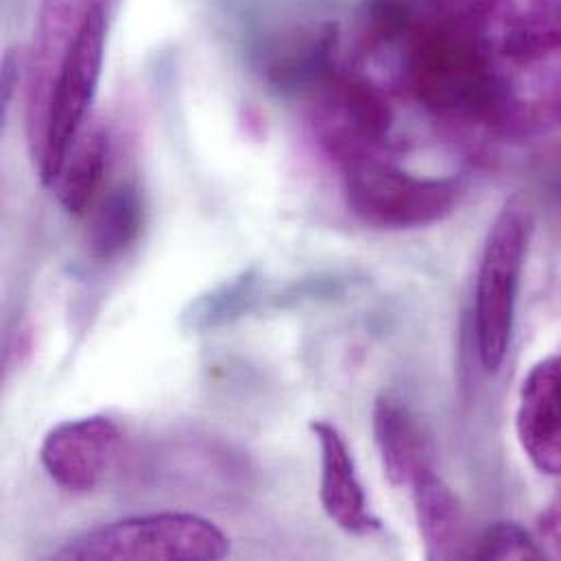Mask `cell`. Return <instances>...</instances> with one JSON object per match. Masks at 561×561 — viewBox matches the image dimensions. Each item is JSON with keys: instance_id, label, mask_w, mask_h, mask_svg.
Wrapping results in <instances>:
<instances>
[{"instance_id": "obj_1", "label": "cell", "mask_w": 561, "mask_h": 561, "mask_svg": "<svg viewBox=\"0 0 561 561\" xmlns=\"http://www.w3.org/2000/svg\"><path fill=\"white\" fill-rule=\"evenodd\" d=\"M501 64L479 35L437 15L413 28L404 75L435 116L505 134L527 131L516 81Z\"/></svg>"}, {"instance_id": "obj_2", "label": "cell", "mask_w": 561, "mask_h": 561, "mask_svg": "<svg viewBox=\"0 0 561 561\" xmlns=\"http://www.w3.org/2000/svg\"><path fill=\"white\" fill-rule=\"evenodd\" d=\"M534 234L529 206L514 197L492 224L474 290V336L485 371L501 369L514 332L520 280Z\"/></svg>"}, {"instance_id": "obj_3", "label": "cell", "mask_w": 561, "mask_h": 561, "mask_svg": "<svg viewBox=\"0 0 561 561\" xmlns=\"http://www.w3.org/2000/svg\"><path fill=\"white\" fill-rule=\"evenodd\" d=\"M350 210L378 230H415L446 219L461 197L455 178H417L378 151L339 162Z\"/></svg>"}, {"instance_id": "obj_4", "label": "cell", "mask_w": 561, "mask_h": 561, "mask_svg": "<svg viewBox=\"0 0 561 561\" xmlns=\"http://www.w3.org/2000/svg\"><path fill=\"white\" fill-rule=\"evenodd\" d=\"M230 538L197 514L164 512L131 516L92 529L53 558L61 561H221Z\"/></svg>"}, {"instance_id": "obj_5", "label": "cell", "mask_w": 561, "mask_h": 561, "mask_svg": "<svg viewBox=\"0 0 561 561\" xmlns=\"http://www.w3.org/2000/svg\"><path fill=\"white\" fill-rule=\"evenodd\" d=\"M107 13L103 0H90L55 79L42 151L35 160L39 182L53 186L61 167L88 125L105 61Z\"/></svg>"}, {"instance_id": "obj_6", "label": "cell", "mask_w": 561, "mask_h": 561, "mask_svg": "<svg viewBox=\"0 0 561 561\" xmlns=\"http://www.w3.org/2000/svg\"><path fill=\"white\" fill-rule=\"evenodd\" d=\"M444 15L474 35L510 66L561 55V0H437Z\"/></svg>"}, {"instance_id": "obj_7", "label": "cell", "mask_w": 561, "mask_h": 561, "mask_svg": "<svg viewBox=\"0 0 561 561\" xmlns=\"http://www.w3.org/2000/svg\"><path fill=\"white\" fill-rule=\"evenodd\" d=\"M391 121L387 96L365 77L334 68L319 83L314 131L336 162L385 147Z\"/></svg>"}, {"instance_id": "obj_8", "label": "cell", "mask_w": 561, "mask_h": 561, "mask_svg": "<svg viewBox=\"0 0 561 561\" xmlns=\"http://www.w3.org/2000/svg\"><path fill=\"white\" fill-rule=\"evenodd\" d=\"M123 448L118 424L101 413L53 426L39 446V463L70 494L94 492L112 472Z\"/></svg>"}, {"instance_id": "obj_9", "label": "cell", "mask_w": 561, "mask_h": 561, "mask_svg": "<svg viewBox=\"0 0 561 561\" xmlns=\"http://www.w3.org/2000/svg\"><path fill=\"white\" fill-rule=\"evenodd\" d=\"M90 0H42L26 55V138L33 162L42 151L50 96L66 50Z\"/></svg>"}, {"instance_id": "obj_10", "label": "cell", "mask_w": 561, "mask_h": 561, "mask_svg": "<svg viewBox=\"0 0 561 561\" xmlns=\"http://www.w3.org/2000/svg\"><path fill=\"white\" fill-rule=\"evenodd\" d=\"M516 433L525 455L542 474L561 477V354L542 358L525 376Z\"/></svg>"}, {"instance_id": "obj_11", "label": "cell", "mask_w": 561, "mask_h": 561, "mask_svg": "<svg viewBox=\"0 0 561 561\" xmlns=\"http://www.w3.org/2000/svg\"><path fill=\"white\" fill-rule=\"evenodd\" d=\"M308 428L321 453L319 501L325 516L350 536L376 534L382 525L367 507V496L343 435L325 420H312Z\"/></svg>"}, {"instance_id": "obj_12", "label": "cell", "mask_w": 561, "mask_h": 561, "mask_svg": "<svg viewBox=\"0 0 561 561\" xmlns=\"http://www.w3.org/2000/svg\"><path fill=\"white\" fill-rule=\"evenodd\" d=\"M426 560H470L474 542L457 494L426 466L411 483Z\"/></svg>"}, {"instance_id": "obj_13", "label": "cell", "mask_w": 561, "mask_h": 561, "mask_svg": "<svg viewBox=\"0 0 561 561\" xmlns=\"http://www.w3.org/2000/svg\"><path fill=\"white\" fill-rule=\"evenodd\" d=\"M112 160V138L103 123L85 125L72 145L59 178L57 199L72 217H85L99 197Z\"/></svg>"}, {"instance_id": "obj_14", "label": "cell", "mask_w": 561, "mask_h": 561, "mask_svg": "<svg viewBox=\"0 0 561 561\" xmlns=\"http://www.w3.org/2000/svg\"><path fill=\"white\" fill-rule=\"evenodd\" d=\"M374 439L382 472L393 488L411 485L417 472L428 466L426 442L407 407L389 396L374 404Z\"/></svg>"}, {"instance_id": "obj_15", "label": "cell", "mask_w": 561, "mask_h": 561, "mask_svg": "<svg viewBox=\"0 0 561 561\" xmlns=\"http://www.w3.org/2000/svg\"><path fill=\"white\" fill-rule=\"evenodd\" d=\"M145 197L131 182L112 188L94 208L88 226V250L92 259L112 263L125 256L145 230Z\"/></svg>"}, {"instance_id": "obj_16", "label": "cell", "mask_w": 561, "mask_h": 561, "mask_svg": "<svg viewBox=\"0 0 561 561\" xmlns=\"http://www.w3.org/2000/svg\"><path fill=\"white\" fill-rule=\"evenodd\" d=\"M263 290L265 276L261 267H248L193 297L180 314V328L193 334H206L232 325L256 310Z\"/></svg>"}, {"instance_id": "obj_17", "label": "cell", "mask_w": 561, "mask_h": 561, "mask_svg": "<svg viewBox=\"0 0 561 561\" xmlns=\"http://www.w3.org/2000/svg\"><path fill=\"white\" fill-rule=\"evenodd\" d=\"M547 553L518 523L490 525L474 542V560H542Z\"/></svg>"}, {"instance_id": "obj_18", "label": "cell", "mask_w": 561, "mask_h": 561, "mask_svg": "<svg viewBox=\"0 0 561 561\" xmlns=\"http://www.w3.org/2000/svg\"><path fill=\"white\" fill-rule=\"evenodd\" d=\"M413 18L411 0H369L363 37L369 46L391 42L409 31Z\"/></svg>"}, {"instance_id": "obj_19", "label": "cell", "mask_w": 561, "mask_h": 561, "mask_svg": "<svg viewBox=\"0 0 561 561\" xmlns=\"http://www.w3.org/2000/svg\"><path fill=\"white\" fill-rule=\"evenodd\" d=\"M22 70H26V59L22 61V55H18V50H7L4 57H2V88H0L2 118H7L13 94L20 85V79H22Z\"/></svg>"}, {"instance_id": "obj_20", "label": "cell", "mask_w": 561, "mask_h": 561, "mask_svg": "<svg viewBox=\"0 0 561 561\" xmlns=\"http://www.w3.org/2000/svg\"><path fill=\"white\" fill-rule=\"evenodd\" d=\"M542 540H547L549 547L561 556V499L542 518Z\"/></svg>"}]
</instances>
